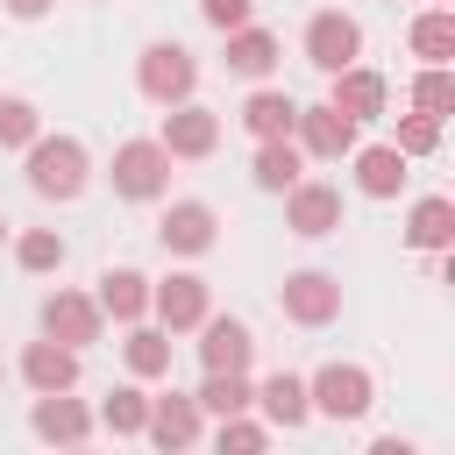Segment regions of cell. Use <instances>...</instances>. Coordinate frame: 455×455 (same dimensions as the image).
<instances>
[{
	"instance_id": "5b68a950",
	"label": "cell",
	"mask_w": 455,
	"mask_h": 455,
	"mask_svg": "<svg viewBox=\"0 0 455 455\" xmlns=\"http://www.w3.org/2000/svg\"><path fill=\"white\" fill-rule=\"evenodd\" d=\"M277 313H284L291 327H334V320H341V277L320 270V263L284 270V284H277Z\"/></svg>"
},
{
	"instance_id": "5bb4252c",
	"label": "cell",
	"mask_w": 455,
	"mask_h": 455,
	"mask_svg": "<svg viewBox=\"0 0 455 455\" xmlns=\"http://www.w3.org/2000/svg\"><path fill=\"white\" fill-rule=\"evenodd\" d=\"M28 434L50 441V448H85L100 427H92V405H85V398H71V391H36V405H28Z\"/></svg>"
},
{
	"instance_id": "f1b7e54d",
	"label": "cell",
	"mask_w": 455,
	"mask_h": 455,
	"mask_svg": "<svg viewBox=\"0 0 455 455\" xmlns=\"http://www.w3.org/2000/svg\"><path fill=\"white\" fill-rule=\"evenodd\" d=\"M206 419H228V412H249L256 405V377L249 370H206V384L192 391Z\"/></svg>"
},
{
	"instance_id": "484cf974",
	"label": "cell",
	"mask_w": 455,
	"mask_h": 455,
	"mask_svg": "<svg viewBox=\"0 0 455 455\" xmlns=\"http://www.w3.org/2000/svg\"><path fill=\"white\" fill-rule=\"evenodd\" d=\"M142 419H149V391L128 377V384H114L100 405H92V427L100 434H114V441H142Z\"/></svg>"
},
{
	"instance_id": "6da1fadb",
	"label": "cell",
	"mask_w": 455,
	"mask_h": 455,
	"mask_svg": "<svg viewBox=\"0 0 455 455\" xmlns=\"http://www.w3.org/2000/svg\"><path fill=\"white\" fill-rule=\"evenodd\" d=\"M21 178H28L36 199L71 206V199H85V185H92V149H85L78 135H50V128H43V135L21 149Z\"/></svg>"
},
{
	"instance_id": "1f68e13d",
	"label": "cell",
	"mask_w": 455,
	"mask_h": 455,
	"mask_svg": "<svg viewBox=\"0 0 455 455\" xmlns=\"http://www.w3.org/2000/svg\"><path fill=\"white\" fill-rule=\"evenodd\" d=\"M441 128H448V121H434V114H398L391 149H398L405 164H419V156H434V149H441Z\"/></svg>"
},
{
	"instance_id": "2e32d148",
	"label": "cell",
	"mask_w": 455,
	"mask_h": 455,
	"mask_svg": "<svg viewBox=\"0 0 455 455\" xmlns=\"http://www.w3.org/2000/svg\"><path fill=\"white\" fill-rule=\"evenodd\" d=\"M277 64H284V43H277L263 21H242V28H228V36H220V71H235V78L263 85Z\"/></svg>"
},
{
	"instance_id": "3957f363",
	"label": "cell",
	"mask_w": 455,
	"mask_h": 455,
	"mask_svg": "<svg viewBox=\"0 0 455 455\" xmlns=\"http://www.w3.org/2000/svg\"><path fill=\"white\" fill-rule=\"evenodd\" d=\"M306 398H313V419L348 427V419H363L377 405V377H370V363H320L306 377Z\"/></svg>"
},
{
	"instance_id": "d6a6232c",
	"label": "cell",
	"mask_w": 455,
	"mask_h": 455,
	"mask_svg": "<svg viewBox=\"0 0 455 455\" xmlns=\"http://www.w3.org/2000/svg\"><path fill=\"white\" fill-rule=\"evenodd\" d=\"M270 441V419H249V412H228V419H213V448L228 455V448H242V455H256Z\"/></svg>"
},
{
	"instance_id": "ac0fdd59",
	"label": "cell",
	"mask_w": 455,
	"mask_h": 455,
	"mask_svg": "<svg viewBox=\"0 0 455 455\" xmlns=\"http://www.w3.org/2000/svg\"><path fill=\"white\" fill-rule=\"evenodd\" d=\"M192 334H199V370H249L256 363V334L235 313H206Z\"/></svg>"
},
{
	"instance_id": "7a4b0ae2",
	"label": "cell",
	"mask_w": 455,
	"mask_h": 455,
	"mask_svg": "<svg viewBox=\"0 0 455 455\" xmlns=\"http://www.w3.org/2000/svg\"><path fill=\"white\" fill-rule=\"evenodd\" d=\"M107 185H114V199H128V206H156V199L171 192V149H164L156 135H128V142H114Z\"/></svg>"
},
{
	"instance_id": "e0dca14e",
	"label": "cell",
	"mask_w": 455,
	"mask_h": 455,
	"mask_svg": "<svg viewBox=\"0 0 455 455\" xmlns=\"http://www.w3.org/2000/svg\"><path fill=\"white\" fill-rule=\"evenodd\" d=\"M341 164H348V178H355V192H363V199H398V192H405V178H412V164H405L391 142H355Z\"/></svg>"
},
{
	"instance_id": "83f0119b",
	"label": "cell",
	"mask_w": 455,
	"mask_h": 455,
	"mask_svg": "<svg viewBox=\"0 0 455 455\" xmlns=\"http://www.w3.org/2000/svg\"><path fill=\"white\" fill-rule=\"evenodd\" d=\"M405 50H412L419 64H448V57H455V7H419V14L405 21Z\"/></svg>"
},
{
	"instance_id": "836d02e7",
	"label": "cell",
	"mask_w": 455,
	"mask_h": 455,
	"mask_svg": "<svg viewBox=\"0 0 455 455\" xmlns=\"http://www.w3.org/2000/svg\"><path fill=\"white\" fill-rule=\"evenodd\" d=\"M199 21H206L213 36H228V28L256 21V0H199Z\"/></svg>"
},
{
	"instance_id": "ba28073f",
	"label": "cell",
	"mask_w": 455,
	"mask_h": 455,
	"mask_svg": "<svg viewBox=\"0 0 455 455\" xmlns=\"http://www.w3.org/2000/svg\"><path fill=\"white\" fill-rule=\"evenodd\" d=\"M36 320H43V334H50V341H64V348H78V355L107 334L100 299H92V291H78V284H57V291L43 299V313H36Z\"/></svg>"
},
{
	"instance_id": "44dd1931",
	"label": "cell",
	"mask_w": 455,
	"mask_h": 455,
	"mask_svg": "<svg viewBox=\"0 0 455 455\" xmlns=\"http://www.w3.org/2000/svg\"><path fill=\"white\" fill-rule=\"evenodd\" d=\"M405 249H412V256H448V249H455V199H448V192L412 199V213H405Z\"/></svg>"
},
{
	"instance_id": "7402d4cb",
	"label": "cell",
	"mask_w": 455,
	"mask_h": 455,
	"mask_svg": "<svg viewBox=\"0 0 455 455\" xmlns=\"http://www.w3.org/2000/svg\"><path fill=\"white\" fill-rule=\"evenodd\" d=\"M14 377L28 384V391H78V348H64V341H28L21 348V363H14Z\"/></svg>"
},
{
	"instance_id": "7c38bea8",
	"label": "cell",
	"mask_w": 455,
	"mask_h": 455,
	"mask_svg": "<svg viewBox=\"0 0 455 455\" xmlns=\"http://www.w3.org/2000/svg\"><path fill=\"white\" fill-rule=\"evenodd\" d=\"M327 107H341L355 128H370V121H384V107H391V78L377 71V64H341V71H327Z\"/></svg>"
},
{
	"instance_id": "cb8c5ba5",
	"label": "cell",
	"mask_w": 455,
	"mask_h": 455,
	"mask_svg": "<svg viewBox=\"0 0 455 455\" xmlns=\"http://www.w3.org/2000/svg\"><path fill=\"white\" fill-rule=\"evenodd\" d=\"M121 363H128V377H135V384H156V377H171V334H164L156 320H135V327H121Z\"/></svg>"
},
{
	"instance_id": "f546056e",
	"label": "cell",
	"mask_w": 455,
	"mask_h": 455,
	"mask_svg": "<svg viewBox=\"0 0 455 455\" xmlns=\"http://www.w3.org/2000/svg\"><path fill=\"white\" fill-rule=\"evenodd\" d=\"M405 100H412V114L448 121V114H455V71H448V64H419L412 85H405Z\"/></svg>"
},
{
	"instance_id": "9c48e42d",
	"label": "cell",
	"mask_w": 455,
	"mask_h": 455,
	"mask_svg": "<svg viewBox=\"0 0 455 455\" xmlns=\"http://www.w3.org/2000/svg\"><path fill=\"white\" fill-rule=\"evenodd\" d=\"M299 50H306V64L327 78V71H341V64H355V57H363V21H355V14H341V7H320V14H306Z\"/></svg>"
},
{
	"instance_id": "d6986e66",
	"label": "cell",
	"mask_w": 455,
	"mask_h": 455,
	"mask_svg": "<svg viewBox=\"0 0 455 455\" xmlns=\"http://www.w3.org/2000/svg\"><path fill=\"white\" fill-rule=\"evenodd\" d=\"M92 299H100V313H107L114 327L149 320V277H142L135 263H107V270L92 277Z\"/></svg>"
},
{
	"instance_id": "ffe728a7",
	"label": "cell",
	"mask_w": 455,
	"mask_h": 455,
	"mask_svg": "<svg viewBox=\"0 0 455 455\" xmlns=\"http://www.w3.org/2000/svg\"><path fill=\"white\" fill-rule=\"evenodd\" d=\"M249 412H263V419H270V434H299V427L313 419L306 377H299V370H270V377L256 384V405H249Z\"/></svg>"
},
{
	"instance_id": "4fadbf2b",
	"label": "cell",
	"mask_w": 455,
	"mask_h": 455,
	"mask_svg": "<svg viewBox=\"0 0 455 455\" xmlns=\"http://www.w3.org/2000/svg\"><path fill=\"white\" fill-rule=\"evenodd\" d=\"M291 142L306 149V164H341L355 142H363V128L341 114V107H299V121H291Z\"/></svg>"
},
{
	"instance_id": "30bf717a",
	"label": "cell",
	"mask_w": 455,
	"mask_h": 455,
	"mask_svg": "<svg viewBox=\"0 0 455 455\" xmlns=\"http://www.w3.org/2000/svg\"><path fill=\"white\" fill-rule=\"evenodd\" d=\"M156 142L171 149V164H206V156L220 149V114H213V107H199V92H192V100L164 107V128H156Z\"/></svg>"
},
{
	"instance_id": "d4e9b609",
	"label": "cell",
	"mask_w": 455,
	"mask_h": 455,
	"mask_svg": "<svg viewBox=\"0 0 455 455\" xmlns=\"http://www.w3.org/2000/svg\"><path fill=\"white\" fill-rule=\"evenodd\" d=\"M7 256H14L21 277H57L64 256H71V242H64L57 228H14V235H7Z\"/></svg>"
},
{
	"instance_id": "f35d334b",
	"label": "cell",
	"mask_w": 455,
	"mask_h": 455,
	"mask_svg": "<svg viewBox=\"0 0 455 455\" xmlns=\"http://www.w3.org/2000/svg\"><path fill=\"white\" fill-rule=\"evenodd\" d=\"M391 7H398V0H391Z\"/></svg>"
},
{
	"instance_id": "277c9868",
	"label": "cell",
	"mask_w": 455,
	"mask_h": 455,
	"mask_svg": "<svg viewBox=\"0 0 455 455\" xmlns=\"http://www.w3.org/2000/svg\"><path fill=\"white\" fill-rule=\"evenodd\" d=\"M135 92L149 100V107H178V100H192L199 92V57L185 50V43H142V57H135Z\"/></svg>"
},
{
	"instance_id": "8fae6325",
	"label": "cell",
	"mask_w": 455,
	"mask_h": 455,
	"mask_svg": "<svg viewBox=\"0 0 455 455\" xmlns=\"http://www.w3.org/2000/svg\"><path fill=\"white\" fill-rule=\"evenodd\" d=\"M277 199H284V228H291L299 242H327V235H341V185H327V178H299V185H284Z\"/></svg>"
},
{
	"instance_id": "8992f818",
	"label": "cell",
	"mask_w": 455,
	"mask_h": 455,
	"mask_svg": "<svg viewBox=\"0 0 455 455\" xmlns=\"http://www.w3.org/2000/svg\"><path fill=\"white\" fill-rule=\"evenodd\" d=\"M156 242H164V256H178V263H199V256L220 242V213H213L206 199H171V192H164Z\"/></svg>"
},
{
	"instance_id": "603a6c76",
	"label": "cell",
	"mask_w": 455,
	"mask_h": 455,
	"mask_svg": "<svg viewBox=\"0 0 455 455\" xmlns=\"http://www.w3.org/2000/svg\"><path fill=\"white\" fill-rule=\"evenodd\" d=\"M299 178H306V149H299L291 135H263L256 156H249V185H256V192H284V185H299Z\"/></svg>"
},
{
	"instance_id": "4dcf8cb0",
	"label": "cell",
	"mask_w": 455,
	"mask_h": 455,
	"mask_svg": "<svg viewBox=\"0 0 455 455\" xmlns=\"http://www.w3.org/2000/svg\"><path fill=\"white\" fill-rule=\"evenodd\" d=\"M43 135V107L28 92H0V149H28Z\"/></svg>"
},
{
	"instance_id": "74e56055",
	"label": "cell",
	"mask_w": 455,
	"mask_h": 455,
	"mask_svg": "<svg viewBox=\"0 0 455 455\" xmlns=\"http://www.w3.org/2000/svg\"><path fill=\"white\" fill-rule=\"evenodd\" d=\"M434 7H448V0H434Z\"/></svg>"
},
{
	"instance_id": "4316f807",
	"label": "cell",
	"mask_w": 455,
	"mask_h": 455,
	"mask_svg": "<svg viewBox=\"0 0 455 455\" xmlns=\"http://www.w3.org/2000/svg\"><path fill=\"white\" fill-rule=\"evenodd\" d=\"M235 121H242L256 142H263V135H291V121H299V100H291V92H277V85L263 78V85H249V100H242V114H235Z\"/></svg>"
},
{
	"instance_id": "d590c367",
	"label": "cell",
	"mask_w": 455,
	"mask_h": 455,
	"mask_svg": "<svg viewBox=\"0 0 455 455\" xmlns=\"http://www.w3.org/2000/svg\"><path fill=\"white\" fill-rule=\"evenodd\" d=\"M7 235H14V220H7V213H0V249H7Z\"/></svg>"
},
{
	"instance_id": "9a60e30c",
	"label": "cell",
	"mask_w": 455,
	"mask_h": 455,
	"mask_svg": "<svg viewBox=\"0 0 455 455\" xmlns=\"http://www.w3.org/2000/svg\"><path fill=\"white\" fill-rule=\"evenodd\" d=\"M142 441H156L164 455H185V448H199V441H206V412H199V398H192V391H164V398H149Z\"/></svg>"
},
{
	"instance_id": "52a82bcc",
	"label": "cell",
	"mask_w": 455,
	"mask_h": 455,
	"mask_svg": "<svg viewBox=\"0 0 455 455\" xmlns=\"http://www.w3.org/2000/svg\"><path fill=\"white\" fill-rule=\"evenodd\" d=\"M206 313H213V284H206L199 270H171V277L149 284V320H156L164 334H192Z\"/></svg>"
},
{
	"instance_id": "e575fe53",
	"label": "cell",
	"mask_w": 455,
	"mask_h": 455,
	"mask_svg": "<svg viewBox=\"0 0 455 455\" xmlns=\"http://www.w3.org/2000/svg\"><path fill=\"white\" fill-rule=\"evenodd\" d=\"M0 7H7V14H14V21H43V14H50V7H57V0H0Z\"/></svg>"
},
{
	"instance_id": "8d00e7d4",
	"label": "cell",
	"mask_w": 455,
	"mask_h": 455,
	"mask_svg": "<svg viewBox=\"0 0 455 455\" xmlns=\"http://www.w3.org/2000/svg\"><path fill=\"white\" fill-rule=\"evenodd\" d=\"M0 384H7V363H0Z\"/></svg>"
}]
</instances>
